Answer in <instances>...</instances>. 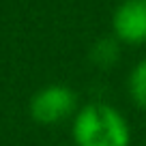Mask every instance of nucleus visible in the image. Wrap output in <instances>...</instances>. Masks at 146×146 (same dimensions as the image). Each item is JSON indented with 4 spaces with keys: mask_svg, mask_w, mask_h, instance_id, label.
I'll use <instances>...</instances> for the list:
<instances>
[{
    "mask_svg": "<svg viewBox=\"0 0 146 146\" xmlns=\"http://www.w3.org/2000/svg\"><path fill=\"white\" fill-rule=\"evenodd\" d=\"M120 58V47L114 39H99L90 47V62L99 69H110Z\"/></svg>",
    "mask_w": 146,
    "mask_h": 146,
    "instance_id": "20e7f679",
    "label": "nucleus"
},
{
    "mask_svg": "<svg viewBox=\"0 0 146 146\" xmlns=\"http://www.w3.org/2000/svg\"><path fill=\"white\" fill-rule=\"evenodd\" d=\"M75 146H129L131 129L116 108L105 103H88L73 120Z\"/></svg>",
    "mask_w": 146,
    "mask_h": 146,
    "instance_id": "f257e3e1",
    "label": "nucleus"
},
{
    "mask_svg": "<svg viewBox=\"0 0 146 146\" xmlns=\"http://www.w3.org/2000/svg\"><path fill=\"white\" fill-rule=\"evenodd\" d=\"M78 97L69 86H45L30 99V116L41 125H56L75 112Z\"/></svg>",
    "mask_w": 146,
    "mask_h": 146,
    "instance_id": "f03ea898",
    "label": "nucleus"
},
{
    "mask_svg": "<svg viewBox=\"0 0 146 146\" xmlns=\"http://www.w3.org/2000/svg\"><path fill=\"white\" fill-rule=\"evenodd\" d=\"M112 30L123 43H146V0H123L112 15Z\"/></svg>",
    "mask_w": 146,
    "mask_h": 146,
    "instance_id": "7ed1b4c3",
    "label": "nucleus"
},
{
    "mask_svg": "<svg viewBox=\"0 0 146 146\" xmlns=\"http://www.w3.org/2000/svg\"><path fill=\"white\" fill-rule=\"evenodd\" d=\"M127 90L131 101L137 105V108L146 110V58L140 60L135 67L131 69L127 78Z\"/></svg>",
    "mask_w": 146,
    "mask_h": 146,
    "instance_id": "39448f33",
    "label": "nucleus"
}]
</instances>
